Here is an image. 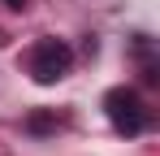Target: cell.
<instances>
[{
	"label": "cell",
	"mask_w": 160,
	"mask_h": 156,
	"mask_svg": "<svg viewBox=\"0 0 160 156\" xmlns=\"http://www.w3.org/2000/svg\"><path fill=\"white\" fill-rule=\"evenodd\" d=\"M104 113H108V122H112V130H117V134H126V139L143 134L147 122H152L134 87H112V91L104 96Z\"/></svg>",
	"instance_id": "obj_2"
},
{
	"label": "cell",
	"mask_w": 160,
	"mask_h": 156,
	"mask_svg": "<svg viewBox=\"0 0 160 156\" xmlns=\"http://www.w3.org/2000/svg\"><path fill=\"white\" fill-rule=\"evenodd\" d=\"M4 9H26V0H0Z\"/></svg>",
	"instance_id": "obj_4"
},
{
	"label": "cell",
	"mask_w": 160,
	"mask_h": 156,
	"mask_svg": "<svg viewBox=\"0 0 160 156\" xmlns=\"http://www.w3.org/2000/svg\"><path fill=\"white\" fill-rule=\"evenodd\" d=\"M26 126L35 130V134H43V130H56L61 122H56V113H30V117H26Z\"/></svg>",
	"instance_id": "obj_3"
},
{
	"label": "cell",
	"mask_w": 160,
	"mask_h": 156,
	"mask_svg": "<svg viewBox=\"0 0 160 156\" xmlns=\"http://www.w3.org/2000/svg\"><path fill=\"white\" fill-rule=\"evenodd\" d=\"M69 70H74V48H69L65 39H39V44L26 52V74L35 78V82H43V87L61 82Z\"/></svg>",
	"instance_id": "obj_1"
}]
</instances>
